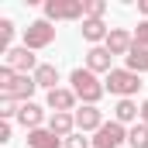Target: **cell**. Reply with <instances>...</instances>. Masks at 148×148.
Instances as JSON below:
<instances>
[{
	"instance_id": "1",
	"label": "cell",
	"mask_w": 148,
	"mask_h": 148,
	"mask_svg": "<svg viewBox=\"0 0 148 148\" xmlns=\"http://www.w3.org/2000/svg\"><path fill=\"white\" fill-rule=\"evenodd\" d=\"M69 83H73V93L86 103V107H97V100L107 93V86L97 79V73H90V69H73Z\"/></svg>"
},
{
	"instance_id": "2",
	"label": "cell",
	"mask_w": 148,
	"mask_h": 148,
	"mask_svg": "<svg viewBox=\"0 0 148 148\" xmlns=\"http://www.w3.org/2000/svg\"><path fill=\"white\" fill-rule=\"evenodd\" d=\"M86 21L83 0H45V21Z\"/></svg>"
},
{
	"instance_id": "3",
	"label": "cell",
	"mask_w": 148,
	"mask_h": 148,
	"mask_svg": "<svg viewBox=\"0 0 148 148\" xmlns=\"http://www.w3.org/2000/svg\"><path fill=\"white\" fill-rule=\"evenodd\" d=\"M103 86H107L110 93H117L121 100H131V93H138V86H141V76L131 73V69H110Z\"/></svg>"
},
{
	"instance_id": "4",
	"label": "cell",
	"mask_w": 148,
	"mask_h": 148,
	"mask_svg": "<svg viewBox=\"0 0 148 148\" xmlns=\"http://www.w3.org/2000/svg\"><path fill=\"white\" fill-rule=\"evenodd\" d=\"M52 41H55V28H52V21H35V24L24 28V48H31V52L48 48Z\"/></svg>"
},
{
	"instance_id": "5",
	"label": "cell",
	"mask_w": 148,
	"mask_h": 148,
	"mask_svg": "<svg viewBox=\"0 0 148 148\" xmlns=\"http://www.w3.org/2000/svg\"><path fill=\"white\" fill-rule=\"evenodd\" d=\"M124 141H127V131H124V124L110 121V124H103V127L97 131V138H93V148H121Z\"/></svg>"
},
{
	"instance_id": "6",
	"label": "cell",
	"mask_w": 148,
	"mask_h": 148,
	"mask_svg": "<svg viewBox=\"0 0 148 148\" xmlns=\"http://www.w3.org/2000/svg\"><path fill=\"white\" fill-rule=\"evenodd\" d=\"M3 66H10L17 76H28V73L35 76L38 59L31 55V48H24V45H21V48H10V52H7V62H3Z\"/></svg>"
},
{
	"instance_id": "7",
	"label": "cell",
	"mask_w": 148,
	"mask_h": 148,
	"mask_svg": "<svg viewBox=\"0 0 148 148\" xmlns=\"http://www.w3.org/2000/svg\"><path fill=\"white\" fill-rule=\"evenodd\" d=\"M134 48V35L131 31H124V28H110V35H107V52L110 55H124L127 59V52Z\"/></svg>"
},
{
	"instance_id": "8",
	"label": "cell",
	"mask_w": 148,
	"mask_h": 148,
	"mask_svg": "<svg viewBox=\"0 0 148 148\" xmlns=\"http://www.w3.org/2000/svg\"><path fill=\"white\" fill-rule=\"evenodd\" d=\"M76 127H79L83 134H86V131H100V127H103L100 107H86V103H83V107L76 110Z\"/></svg>"
},
{
	"instance_id": "9",
	"label": "cell",
	"mask_w": 148,
	"mask_h": 148,
	"mask_svg": "<svg viewBox=\"0 0 148 148\" xmlns=\"http://www.w3.org/2000/svg\"><path fill=\"white\" fill-rule=\"evenodd\" d=\"M35 90H38L35 76H17V79H14V86H10V90H7L3 97H10V100H17V103H28Z\"/></svg>"
},
{
	"instance_id": "10",
	"label": "cell",
	"mask_w": 148,
	"mask_h": 148,
	"mask_svg": "<svg viewBox=\"0 0 148 148\" xmlns=\"http://www.w3.org/2000/svg\"><path fill=\"white\" fill-rule=\"evenodd\" d=\"M110 52H107V45L100 48V45H93L90 52H86V69L90 73H110Z\"/></svg>"
},
{
	"instance_id": "11",
	"label": "cell",
	"mask_w": 148,
	"mask_h": 148,
	"mask_svg": "<svg viewBox=\"0 0 148 148\" xmlns=\"http://www.w3.org/2000/svg\"><path fill=\"white\" fill-rule=\"evenodd\" d=\"M17 121H21L28 131H38V127H41V121H45V110L38 107L35 100H28V103H21V110H17Z\"/></svg>"
},
{
	"instance_id": "12",
	"label": "cell",
	"mask_w": 148,
	"mask_h": 148,
	"mask_svg": "<svg viewBox=\"0 0 148 148\" xmlns=\"http://www.w3.org/2000/svg\"><path fill=\"white\" fill-rule=\"evenodd\" d=\"M76 100H79V97H76L73 90H62V86L48 93V107H52L55 114H69V110L76 107Z\"/></svg>"
},
{
	"instance_id": "13",
	"label": "cell",
	"mask_w": 148,
	"mask_h": 148,
	"mask_svg": "<svg viewBox=\"0 0 148 148\" xmlns=\"http://www.w3.org/2000/svg\"><path fill=\"white\" fill-rule=\"evenodd\" d=\"M28 148H59L62 145V138L59 134H52L48 127H38V131H28Z\"/></svg>"
},
{
	"instance_id": "14",
	"label": "cell",
	"mask_w": 148,
	"mask_h": 148,
	"mask_svg": "<svg viewBox=\"0 0 148 148\" xmlns=\"http://www.w3.org/2000/svg\"><path fill=\"white\" fill-rule=\"evenodd\" d=\"M73 127H76V114H52L48 117V131L59 134V138H69Z\"/></svg>"
},
{
	"instance_id": "15",
	"label": "cell",
	"mask_w": 148,
	"mask_h": 148,
	"mask_svg": "<svg viewBox=\"0 0 148 148\" xmlns=\"http://www.w3.org/2000/svg\"><path fill=\"white\" fill-rule=\"evenodd\" d=\"M79 31H83V38H86V41H93V45H97V41H107V35H110V28H107L103 21H93V17H86Z\"/></svg>"
},
{
	"instance_id": "16",
	"label": "cell",
	"mask_w": 148,
	"mask_h": 148,
	"mask_svg": "<svg viewBox=\"0 0 148 148\" xmlns=\"http://www.w3.org/2000/svg\"><path fill=\"white\" fill-rule=\"evenodd\" d=\"M141 117V107L134 103V100H117V107H114V121L117 124H131V121H138Z\"/></svg>"
},
{
	"instance_id": "17",
	"label": "cell",
	"mask_w": 148,
	"mask_h": 148,
	"mask_svg": "<svg viewBox=\"0 0 148 148\" xmlns=\"http://www.w3.org/2000/svg\"><path fill=\"white\" fill-rule=\"evenodd\" d=\"M35 83H38V86H45L48 93L59 90V86H55V83H59V69H55L52 62H41V66L35 69Z\"/></svg>"
},
{
	"instance_id": "18",
	"label": "cell",
	"mask_w": 148,
	"mask_h": 148,
	"mask_svg": "<svg viewBox=\"0 0 148 148\" xmlns=\"http://www.w3.org/2000/svg\"><path fill=\"white\" fill-rule=\"evenodd\" d=\"M127 69L131 73H148V48H141V45H134L131 52H127Z\"/></svg>"
},
{
	"instance_id": "19",
	"label": "cell",
	"mask_w": 148,
	"mask_h": 148,
	"mask_svg": "<svg viewBox=\"0 0 148 148\" xmlns=\"http://www.w3.org/2000/svg\"><path fill=\"white\" fill-rule=\"evenodd\" d=\"M127 145H131V148H148V124L138 121V124L127 131Z\"/></svg>"
},
{
	"instance_id": "20",
	"label": "cell",
	"mask_w": 148,
	"mask_h": 148,
	"mask_svg": "<svg viewBox=\"0 0 148 148\" xmlns=\"http://www.w3.org/2000/svg\"><path fill=\"white\" fill-rule=\"evenodd\" d=\"M10 38H14V24L3 17V21H0V52H3V55L10 52Z\"/></svg>"
},
{
	"instance_id": "21",
	"label": "cell",
	"mask_w": 148,
	"mask_h": 148,
	"mask_svg": "<svg viewBox=\"0 0 148 148\" xmlns=\"http://www.w3.org/2000/svg\"><path fill=\"white\" fill-rule=\"evenodd\" d=\"M17 110H21V103H17V100H10V97H3V100H0V117H3V121L17 117Z\"/></svg>"
},
{
	"instance_id": "22",
	"label": "cell",
	"mask_w": 148,
	"mask_h": 148,
	"mask_svg": "<svg viewBox=\"0 0 148 148\" xmlns=\"http://www.w3.org/2000/svg\"><path fill=\"white\" fill-rule=\"evenodd\" d=\"M103 10H107V3H103V0H86V17L103 21Z\"/></svg>"
},
{
	"instance_id": "23",
	"label": "cell",
	"mask_w": 148,
	"mask_h": 148,
	"mask_svg": "<svg viewBox=\"0 0 148 148\" xmlns=\"http://www.w3.org/2000/svg\"><path fill=\"white\" fill-rule=\"evenodd\" d=\"M14 79H17V73H14L10 66H3V69H0V93H7V90L14 86Z\"/></svg>"
},
{
	"instance_id": "24",
	"label": "cell",
	"mask_w": 148,
	"mask_h": 148,
	"mask_svg": "<svg viewBox=\"0 0 148 148\" xmlns=\"http://www.w3.org/2000/svg\"><path fill=\"white\" fill-rule=\"evenodd\" d=\"M66 148H90V138H86L83 131H79V134H69V138H66Z\"/></svg>"
},
{
	"instance_id": "25",
	"label": "cell",
	"mask_w": 148,
	"mask_h": 148,
	"mask_svg": "<svg viewBox=\"0 0 148 148\" xmlns=\"http://www.w3.org/2000/svg\"><path fill=\"white\" fill-rule=\"evenodd\" d=\"M134 45H141V48H148V21H141V24L134 28Z\"/></svg>"
},
{
	"instance_id": "26",
	"label": "cell",
	"mask_w": 148,
	"mask_h": 148,
	"mask_svg": "<svg viewBox=\"0 0 148 148\" xmlns=\"http://www.w3.org/2000/svg\"><path fill=\"white\" fill-rule=\"evenodd\" d=\"M7 138H10V121H3V124H0V141H7Z\"/></svg>"
},
{
	"instance_id": "27",
	"label": "cell",
	"mask_w": 148,
	"mask_h": 148,
	"mask_svg": "<svg viewBox=\"0 0 148 148\" xmlns=\"http://www.w3.org/2000/svg\"><path fill=\"white\" fill-rule=\"evenodd\" d=\"M141 124H148V100L141 103Z\"/></svg>"
},
{
	"instance_id": "28",
	"label": "cell",
	"mask_w": 148,
	"mask_h": 148,
	"mask_svg": "<svg viewBox=\"0 0 148 148\" xmlns=\"http://www.w3.org/2000/svg\"><path fill=\"white\" fill-rule=\"evenodd\" d=\"M138 10L145 14V21H148V0H141V3H138Z\"/></svg>"
}]
</instances>
